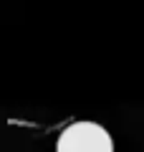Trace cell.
<instances>
[{
    "label": "cell",
    "instance_id": "obj_1",
    "mask_svg": "<svg viewBox=\"0 0 144 152\" xmlns=\"http://www.w3.org/2000/svg\"><path fill=\"white\" fill-rule=\"evenodd\" d=\"M56 152H114V137L101 124L81 119L61 132Z\"/></svg>",
    "mask_w": 144,
    "mask_h": 152
}]
</instances>
